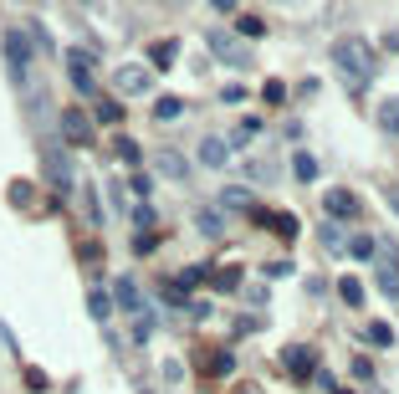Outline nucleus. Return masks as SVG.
Masks as SVG:
<instances>
[{
  "instance_id": "nucleus-39",
  "label": "nucleus",
  "mask_w": 399,
  "mask_h": 394,
  "mask_svg": "<svg viewBox=\"0 0 399 394\" xmlns=\"http://www.w3.org/2000/svg\"><path fill=\"white\" fill-rule=\"evenodd\" d=\"M384 52H399V31H389V36H384Z\"/></svg>"
},
{
  "instance_id": "nucleus-33",
  "label": "nucleus",
  "mask_w": 399,
  "mask_h": 394,
  "mask_svg": "<svg viewBox=\"0 0 399 394\" xmlns=\"http://www.w3.org/2000/svg\"><path fill=\"white\" fill-rule=\"evenodd\" d=\"M133 195H139V200H149V190H154V180H149V174H133V185H128Z\"/></svg>"
},
{
  "instance_id": "nucleus-14",
  "label": "nucleus",
  "mask_w": 399,
  "mask_h": 394,
  "mask_svg": "<svg viewBox=\"0 0 399 394\" xmlns=\"http://www.w3.org/2000/svg\"><path fill=\"white\" fill-rule=\"evenodd\" d=\"M328 215H332V221H343V215H353V210H359V200H353V195L348 190H328Z\"/></svg>"
},
{
  "instance_id": "nucleus-9",
  "label": "nucleus",
  "mask_w": 399,
  "mask_h": 394,
  "mask_svg": "<svg viewBox=\"0 0 399 394\" xmlns=\"http://www.w3.org/2000/svg\"><path fill=\"white\" fill-rule=\"evenodd\" d=\"M374 261H379V292L384 297H399V251L384 246V251H374Z\"/></svg>"
},
{
  "instance_id": "nucleus-19",
  "label": "nucleus",
  "mask_w": 399,
  "mask_h": 394,
  "mask_svg": "<svg viewBox=\"0 0 399 394\" xmlns=\"http://www.w3.org/2000/svg\"><path fill=\"white\" fill-rule=\"evenodd\" d=\"M379 123H384V134H399V98L379 103Z\"/></svg>"
},
{
  "instance_id": "nucleus-29",
  "label": "nucleus",
  "mask_w": 399,
  "mask_h": 394,
  "mask_svg": "<svg viewBox=\"0 0 399 394\" xmlns=\"http://www.w3.org/2000/svg\"><path fill=\"white\" fill-rule=\"evenodd\" d=\"M98 118H103V123H118V118H123V108H118L113 98H103V103H98Z\"/></svg>"
},
{
  "instance_id": "nucleus-11",
  "label": "nucleus",
  "mask_w": 399,
  "mask_h": 394,
  "mask_svg": "<svg viewBox=\"0 0 399 394\" xmlns=\"http://www.w3.org/2000/svg\"><path fill=\"white\" fill-rule=\"evenodd\" d=\"M154 169H159L164 180H190V164L174 154V149H159V154H154Z\"/></svg>"
},
{
  "instance_id": "nucleus-12",
  "label": "nucleus",
  "mask_w": 399,
  "mask_h": 394,
  "mask_svg": "<svg viewBox=\"0 0 399 394\" xmlns=\"http://www.w3.org/2000/svg\"><path fill=\"white\" fill-rule=\"evenodd\" d=\"M113 302H118L123 313H133V318H139V313H149V308H144V297H139V287H133L128 277H123L118 287H113Z\"/></svg>"
},
{
  "instance_id": "nucleus-40",
  "label": "nucleus",
  "mask_w": 399,
  "mask_h": 394,
  "mask_svg": "<svg viewBox=\"0 0 399 394\" xmlns=\"http://www.w3.org/2000/svg\"><path fill=\"white\" fill-rule=\"evenodd\" d=\"M210 6H215V11H236V0H210Z\"/></svg>"
},
{
  "instance_id": "nucleus-1",
  "label": "nucleus",
  "mask_w": 399,
  "mask_h": 394,
  "mask_svg": "<svg viewBox=\"0 0 399 394\" xmlns=\"http://www.w3.org/2000/svg\"><path fill=\"white\" fill-rule=\"evenodd\" d=\"M332 67H338V77H343L348 87H369V82H374V52H369V41H364V36L332 41Z\"/></svg>"
},
{
  "instance_id": "nucleus-34",
  "label": "nucleus",
  "mask_w": 399,
  "mask_h": 394,
  "mask_svg": "<svg viewBox=\"0 0 399 394\" xmlns=\"http://www.w3.org/2000/svg\"><path fill=\"white\" fill-rule=\"evenodd\" d=\"M323 246H328V251H343V236H338V226H323Z\"/></svg>"
},
{
  "instance_id": "nucleus-4",
  "label": "nucleus",
  "mask_w": 399,
  "mask_h": 394,
  "mask_svg": "<svg viewBox=\"0 0 399 394\" xmlns=\"http://www.w3.org/2000/svg\"><path fill=\"white\" fill-rule=\"evenodd\" d=\"M41 164H47L52 185H57L62 195L72 190V164H66V149H62V144H41Z\"/></svg>"
},
{
  "instance_id": "nucleus-36",
  "label": "nucleus",
  "mask_w": 399,
  "mask_h": 394,
  "mask_svg": "<svg viewBox=\"0 0 399 394\" xmlns=\"http://www.w3.org/2000/svg\"><path fill=\"white\" fill-rule=\"evenodd\" d=\"M297 267H292V261H272V267H266V277H292Z\"/></svg>"
},
{
  "instance_id": "nucleus-26",
  "label": "nucleus",
  "mask_w": 399,
  "mask_h": 394,
  "mask_svg": "<svg viewBox=\"0 0 399 394\" xmlns=\"http://www.w3.org/2000/svg\"><path fill=\"white\" fill-rule=\"evenodd\" d=\"M369 343L389 348V343H394V328H389V323H369Z\"/></svg>"
},
{
  "instance_id": "nucleus-31",
  "label": "nucleus",
  "mask_w": 399,
  "mask_h": 394,
  "mask_svg": "<svg viewBox=\"0 0 399 394\" xmlns=\"http://www.w3.org/2000/svg\"><path fill=\"white\" fill-rule=\"evenodd\" d=\"M261 103H287V87L282 82H266L261 87Z\"/></svg>"
},
{
  "instance_id": "nucleus-24",
  "label": "nucleus",
  "mask_w": 399,
  "mask_h": 394,
  "mask_svg": "<svg viewBox=\"0 0 399 394\" xmlns=\"http://www.w3.org/2000/svg\"><path fill=\"white\" fill-rule=\"evenodd\" d=\"M113 154H118V159H123L128 169H139V159H144V154H139V144H133V139H118V144H113Z\"/></svg>"
},
{
  "instance_id": "nucleus-18",
  "label": "nucleus",
  "mask_w": 399,
  "mask_h": 394,
  "mask_svg": "<svg viewBox=\"0 0 399 394\" xmlns=\"http://www.w3.org/2000/svg\"><path fill=\"white\" fill-rule=\"evenodd\" d=\"M292 174H297L302 185H307V180H318V159L307 154V149H302V154H292Z\"/></svg>"
},
{
  "instance_id": "nucleus-35",
  "label": "nucleus",
  "mask_w": 399,
  "mask_h": 394,
  "mask_svg": "<svg viewBox=\"0 0 399 394\" xmlns=\"http://www.w3.org/2000/svg\"><path fill=\"white\" fill-rule=\"evenodd\" d=\"M154 246H159V236H133V251H139V256L154 251Z\"/></svg>"
},
{
  "instance_id": "nucleus-10",
  "label": "nucleus",
  "mask_w": 399,
  "mask_h": 394,
  "mask_svg": "<svg viewBox=\"0 0 399 394\" xmlns=\"http://www.w3.org/2000/svg\"><path fill=\"white\" fill-rule=\"evenodd\" d=\"M200 369H205L210 379H220V374L236 369V354H226V348H205V354H200Z\"/></svg>"
},
{
  "instance_id": "nucleus-37",
  "label": "nucleus",
  "mask_w": 399,
  "mask_h": 394,
  "mask_svg": "<svg viewBox=\"0 0 399 394\" xmlns=\"http://www.w3.org/2000/svg\"><path fill=\"white\" fill-rule=\"evenodd\" d=\"M353 379H374V364L369 359H353Z\"/></svg>"
},
{
  "instance_id": "nucleus-23",
  "label": "nucleus",
  "mask_w": 399,
  "mask_h": 394,
  "mask_svg": "<svg viewBox=\"0 0 399 394\" xmlns=\"http://www.w3.org/2000/svg\"><path fill=\"white\" fill-rule=\"evenodd\" d=\"M338 297L348 302V308H364V287H359L353 277H343V282H338Z\"/></svg>"
},
{
  "instance_id": "nucleus-3",
  "label": "nucleus",
  "mask_w": 399,
  "mask_h": 394,
  "mask_svg": "<svg viewBox=\"0 0 399 394\" xmlns=\"http://www.w3.org/2000/svg\"><path fill=\"white\" fill-rule=\"evenodd\" d=\"M113 87H118L123 98H144L149 87H154V72H149V67H139V62H128V67H118V72H113Z\"/></svg>"
},
{
  "instance_id": "nucleus-22",
  "label": "nucleus",
  "mask_w": 399,
  "mask_h": 394,
  "mask_svg": "<svg viewBox=\"0 0 399 394\" xmlns=\"http://www.w3.org/2000/svg\"><path fill=\"white\" fill-rule=\"evenodd\" d=\"M210 287H215V292H236V287H241V272H236V267H220V272L210 277Z\"/></svg>"
},
{
  "instance_id": "nucleus-27",
  "label": "nucleus",
  "mask_w": 399,
  "mask_h": 394,
  "mask_svg": "<svg viewBox=\"0 0 399 394\" xmlns=\"http://www.w3.org/2000/svg\"><path fill=\"white\" fill-rule=\"evenodd\" d=\"M174 57H180V47H174V41H159V47H154V67H169Z\"/></svg>"
},
{
  "instance_id": "nucleus-21",
  "label": "nucleus",
  "mask_w": 399,
  "mask_h": 394,
  "mask_svg": "<svg viewBox=\"0 0 399 394\" xmlns=\"http://www.w3.org/2000/svg\"><path fill=\"white\" fill-rule=\"evenodd\" d=\"M87 313H93L98 323H108V318H113V297H108V292H93V297H87Z\"/></svg>"
},
{
  "instance_id": "nucleus-8",
  "label": "nucleus",
  "mask_w": 399,
  "mask_h": 394,
  "mask_svg": "<svg viewBox=\"0 0 399 394\" xmlns=\"http://www.w3.org/2000/svg\"><path fill=\"white\" fill-rule=\"evenodd\" d=\"M62 139L72 149H87V144H93V123H87L77 108H62Z\"/></svg>"
},
{
  "instance_id": "nucleus-7",
  "label": "nucleus",
  "mask_w": 399,
  "mask_h": 394,
  "mask_svg": "<svg viewBox=\"0 0 399 394\" xmlns=\"http://www.w3.org/2000/svg\"><path fill=\"white\" fill-rule=\"evenodd\" d=\"M282 364H287V374H292V379H313V374H318V348L292 343V348L282 354Z\"/></svg>"
},
{
  "instance_id": "nucleus-41",
  "label": "nucleus",
  "mask_w": 399,
  "mask_h": 394,
  "mask_svg": "<svg viewBox=\"0 0 399 394\" xmlns=\"http://www.w3.org/2000/svg\"><path fill=\"white\" fill-rule=\"evenodd\" d=\"M389 205H394V210H399V185H389Z\"/></svg>"
},
{
  "instance_id": "nucleus-25",
  "label": "nucleus",
  "mask_w": 399,
  "mask_h": 394,
  "mask_svg": "<svg viewBox=\"0 0 399 394\" xmlns=\"http://www.w3.org/2000/svg\"><path fill=\"white\" fill-rule=\"evenodd\" d=\"M200 282H205V267H185L174 287H180V292H190V287H200Z\"/></svg>"
},
{
  "instance_id": "nucleus-42",
  "label": "nucleus",
  "mask_w": 399,
  "mask_h": 394,
  "mask_svg": "<svg viewBox=\"0 0 399 394\" xmlns=\"http://www.w3.org/2000/svg\"><path fill=\"white\" fill-rule=\"evenodd\" d=\"M241 394H251V389H241Z\"/></svg>"
},
{
  "instance_id": "nucleus-6",
  "label": "nucleus",
  "mask_w": 399,
  "mask_h": 394,
  "mask_svg": "<svg viewBox=\"0 0 399 394\" xmlns=\"http://www.w3.org/2000/svg\"><path fill=\"white\" fill-rule=\"evenodd\" d=\"M66 77H72L77 93H93L98 77H93V57H87L82 47H66Z\"/></svg>"
},
{
  "instance_id": "nucleus-30",
  "label": "nucleus",
  "mask_w": 399,
  "mask_h": 394,
  "mask_svg": "<svg viewBox=\"0 0 399 394\" xmlns=\"http://www.w3.org/2000/svg\"><path fill=\"white\" fill-rule=\"evenodd\" d=\"M236 31H241V36H261L266 26H261V21H256V16H241V21H236Z\"/></svg>"
},
{
  "instance_id": "nucleus-38",
  "label": "nucleus",
  "mask_w": 399,
  "mask_h": 394,
  "mask_svg": "<svg viewBox=\"0 0 399 394\" xmlns=\"http://www.w3.org/2000/svg\"><path fill=\"white\" fill-rule=\"evenodd\" d=\"M133 221H139V231H144V226H154V210H149V200H144L139 210H133Z\"/></svg>"
},
{
  "instance_id": "nucleus-20",
  "label": "nucleus",
  "mask_w": 399,
  "mask_h": 394,
  "mask_svg": "<svg viewBox=\"0 0 399 394\" xmlns=\"http://www.w3.org/2000/svg\"><path fill=\"white\" fill-rule=\"evenodd\" d=\"M180 113H185V103H180V98H159V103H154V118H159V123H174Z\"/></svg>"
},
{
  "instance_id": "nucleus-28",
  "label": "nucleus",
  "mask_w": 399,
  "mask_h": 394,
  "mask_svg": "<svg viewBox=\"0 0 399 394\" xmlns=\"http://www.w3.org/2000/svg\"><path fill=\"white\" fill-rule=\"evenodd\" d=\"M348 251H353V256H359V261H369V256H374V251H379V246H374V241H369V236H353V241H348Z\"/></svg>"
},
{
  "instance_id": "nucleus-13",
  "label": "nucleus",
  "mask_w": 399,
  "mask_h": 394,
  "mask_svg": "<svg viewBox=\"0 0 399 394\" xmlns=\"http://www.w3.org/2000/svg\"><path fill=\"white\" fill-rule=\"evenodd\" d=\"M226 159H231V144L226 139H205V144H200V164H205V169H220Z\"/></svg>"
},
{
  "instance_id": "nucleus-5",
  "label": "nucleus",
  "mask_w": 399,
  "mask_h": 394,
  "mask_svg": "<svg viewBox=\"0 0 399 394\" xmlns=\"http://www.w3.org/2000/svg\"><path fill=\"white\" fill-rule=\"evenodd\" d=\"M210 52L220 62H231V67H251V52H246V41H236L231 31H210Z\"/></svg>"
},
{
  "instance_id": "nucleus-15",
  "label": "nucleus",
  "mask_w": 399,
  "mask_h": 394,
  "mask_svg": "<svg viewBox=\"0 0 399 394\" xmlns=\"http://www.w3.org/2000/svg\"><path fill=\"white\" fill-rule=\"evenodd\" d=\"M256 221H266V226H272V236H282V241L297 236V215H287V210H277V215H261L256 210Z\"/></svg>"
},
{
  "instance_id": "nucleus-16",
  "label": "nucleus",
  "mask_w": 399,
  "mask_h": 394,
  "mask_svg": "<svg viewBox=\"0 0 399 394\" xmlns=\"http://www.w3.org/2000/svg\"><path fill=\"white\" fill-rule=\"evenodd\" d=\"M195 226L205 231V236H226V215L210 210V205H200V210H195Z\"/></svg>"
},
{
  "instance_id": "nucleus-32",
  "label": "nucleus",
  "mask_w": 399,
  "mask_h": 394,
  "mask_svg": "<svg viewBox=\"0 0 399 394\" xmlns=\"http://www.w3.org/2000/svg\"><path fill=\"white\" fill-rule=\"evenodd\" d=\"M256 134H261V123H256V118H246V123L236 128V144H246V139H256Z\"/></svg>"
},
{
  "instance_id": "nucleus-17",
  "label": "nucleus",
  "mask_w": 399,
  "mask_h": 394,
  "mask_svg": "<svg viewBox=\"0 0 399 394\" xmlns=\"http://www.w3.org/2000/svg\"><path fill=\"white\" fill-rule=\"evenodd\" d=\"M220 210H251V190H246V185L220 190Z\"/></svg>"
},
{
  "instance_id": "nucleus-2",
  "label": "nucleus",
  "mask_w": 399,
  "mask_h": 394,
  "mask_svg": "<svg viewBox=\"0 0 399 394\" xmlns=\"http://www.w3.org/2000/svg\"><path fill=\"white\" fill-rule=\"evenodd\" d=\"M6 62H11V77L26 82L31 77V62H36V47L26 31H6Z\"/></svg>"
}]
</instances>
